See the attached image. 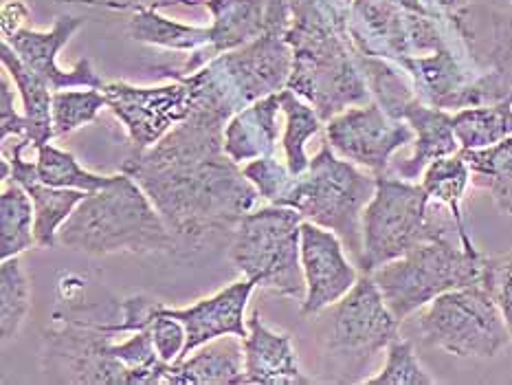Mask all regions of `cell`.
<instances>
[{
	"instance_id": "11",
	"label": "cell",
	"mask_w": 512,
	"mask_h": 385,
	"mask_svg": "<svg viewBox=\"0 0 512 385\" xmlns=\"http://www.w3.org/2000/svg\"><path fill=\"white\" fill-rule=\"evenodd\" d=\"M414 137L416 132L405 119L392 117L378 102L352 106L326 124L330 148L374 176L389 172L392 154L411 146Z\"/></svg>"
},
{
	"instance_id": "3",
	"label": "cell",
	"mask_w": 512,
	"mask_h": 385,
	"mask_svg": "<svg viewBox=\"0 0 512 385\" xmlns=\"http://www.w3.org/2000/svg\"><path fill=\"white\" fill-rule=\"evenodd\" d=\"M293 71V47L286 36L262 33L260 38L209 60L192 75H181L194 93V108H205L222 119L262 97L280 93Z\"/></svg>"
},
{
	"instance_id": "37",
	"label": "cell",
	"mask_w": 512,
	"mask_h": 385,
	"mask_svg": "<svg viewBox=\"0 0 512 385\" xmlns=\"http://www.w3.org/2000/svg\"><path fill=\"white\" fill-rule=\"evenodd\" d=\"M436 3L447 11V14H453V11H458L462 7L469 5V0H436Z\"/></svg>"
},
{
	"instance_id": "14",
	"label": "cell",
	"mask_w": 512,
	"mask_h": 385,
	"mask_svg": "<svg viewBox=\"0 0 512 385\" xmlns=\"http://www.w3.org/2000/svg\"><path fill=\"white\" fill-rule=\"evenodd\" d=\"M258 289V284L242 278L231 282L225 289L218 293L196 300L194 304L176 308L161 302V313L176 317L178 322H183L187 330V344L183 359L200 346L216 341L220 337H240L244 339L249 335V319L244 317L247 306L251 300V293ZM181 359V361H183ZM178 363V361H176Z\"/></svg>"
},
{
	"instance_id": "31",
	"label": "cell",
	"mask_w": 512,
	"mask_h": 385,
	"mask_svg": "<svg viewBox=\"0 0 512 385\" xmlns=\"http://www.w3.org/2000/svg\"><path fill=\"white\" fill-rule=\"evenodd\" d=\"M365 385H433L438 383L418 361L414 344L407 339H394L387 346V359L376 377L363 379Z\"/></svg>"
},
{
	"instance_id": "30",
	"label": "cell",
	"mask_w": 512,
	"mask_h": 385,
	"mask_svg": "<svg viewBox=\"0 0 512 385\" xmlns=\"http://www.w3.org/2000/svg\"><path fill=\"white\" fill-rule=\"evenodd\" d=\"M108 108V97L102 88H64L53 93V128L55 137H66L86 124H93L99 110Z\"/></svg>"
},
{
	"instance_id": "17",
	"label": "cell",
	"mask_w": 512,
	"mask_h": 385,
	"mask_svg": "<svg viewBox=\"0 0 512 385\" xmlns=\"http://www.w3.org/2000/svg\"><path fill=\"white\" fill-rule=\"evenodd\" d=\"M244 374L240 385H308L315 383L299 366L293 337L264 324L260 311L249 319V335L242 339Z\"/></svg>"
},
{
	"instance_id": "16",
	"label": "cell",
	"mask_w": 512,
	"mask_h": 385,
	"mask_svg": "<svg viewBox=\"0 0 512 385\" xmlns=\"http://www.w3.org/2000/svg\"><path fill=\"white\" fill-rule=\"evenodd\" d=\"M185 5H205V9L214 18L211 22V42L207 47L192 53L178 69H159L161 77H181L192 75L194 71L218 58V55L240 49L244 44L253 42L264 33V0H185Z\"/></svg>"
},
{
	"instance_id": "4",
	"label": "cell",
	"mask_w": 512,
	"mask_h": 385,
	"mask_svg": "<svg viewBox=\"0 0 512 385\" xmlns=\"http://www.w3.org/2000/svg\"><path fill=\"white\" fill-rule=\"evenodd\" d=\"M376 192V176L339 157L326 141L308 170L295 174L277 205L297 209L304 220L326 227L343 240L359 267L363 253V212Z\"/></svg>"
},
{
	"instance_id": "15",
	"label": "cell",
	"mask_w": 512,
	"mask_h": 385,
	"mask_svg": "<svg viewBox=\"0 0 512 385\" xmlns=\"http://www.w3.org/2000/svg\"><path fill=\"white\" fill-rule=\"evenodd\" d=\"M84 27V18L58 16L49 31H36L22 27L14 36L3 38L18 53V58L49 80L53 91L64 88H106V82L93 69V62L84 58L75 64V69L64 71L58 64V53L69 44V40Z\"/></svg>"
},
{
	"instance_id": "35",
	"label": "cell",
	"mask_w": 512,
	"mask_h": 385,
	"mask_svg": "<svg viewBox=\"0 0 512 385\" xmlns=\"http://www.w3.org/2000/svg\"><path fill=\"white\" fill-rule=\"evenodd\" d=\"M27 135V117L18 113L14 104V91H11L7 73L0 82V143L7 139H25ZM31 148V146H29Z\"/></svg>"
},
{
	"instance_id": "12",
	"label": "cell",
	"mask_w": 512,
	"mask_h": 385,
	"mask_svg": "<svg viewBox=\"0 0 512 385\" xmlns=\"http://www.w3.org/2000/svg\"><path fill=\"white\" fill-rule=\"evenodd\" d=\"M108 110L124 126L135 150H148L189 117L194 93L187 82L174 80L163 86L106 84Z\"/></svg>"
},
{
	"instance_id": "18",
	"label": "cell",
	"mask_w": 512,
	"mask_h": 385,
	"mask_svg": "<svg viewBox=\"0 0 512 385\" xmlns=\"http://www.w3.org/2000/svg\"><path fill=\"white\" fill-rule=\"evenodd\" d=\"M403 119L414 128L416 137L414 143H411L414 146L411 157L396 163L392 168V174L400 176V179L416 181L431 161L460 152V143L458 137H455L449 110L429 106L416 99V102H411L403 110Z\"/></svg>"
},
{
	"instance_id": "23",
	"label": "cell",
	"mask_w": 512,
	"mask_h": 385,
	"mask_svg": "<svg viewBox=\"0 0 512 385\" xmlns=\"http://www.w3.org/2000/svg\"><path fill=\"white\" fill-rule=\"evenodd\" d=\"M420 185L425 187L431 201H436L449 209L451 218L455 220V227H458V238L460 245L466 251H477L473 240L469 236V229L464 225V214H462V201L466 196V190L473 185L471 183V168L462 152L449 154V157H440L431 161L425 172L420 176Z\"/></svg>"
},
{
	"instance_id": "32",
	"label": "cell",
	"mask_w": 512,
	"mask_h": 385,
	"mask_svg": "<svg viewBox=\"0 0 512 385\" xmlns=\"http://www.w3.org/2000/svg\"><path fill=\"white\" fill-rule=\"evenodd\" d=\"M242 172L258 190L260 198L266 203L277 205L282 201V196L291 187L295 174L288 168L286 161H277L275 157H262L242 165Z\"/></svg>"
},
{
	"instance_id": "19",
	"label": "cell",
	"mask_w": 512,
	"mask_h": 385,
	"mask_svg": "<svg viewBox=\"0 0 512 385\" xmlns=\"http://www.w3.org/2000/svg\"><path fill=\"white\" fill-rule=\"evenodd\" d=\"M244 346L240 337H220L196 348L183 361L170 363L163 383L168 385H240Z\"/></svg>"
},
{
	"instance_id": "28",
	"label": "cell",
	"mask_w": 512,
	"mask_h": 385,
	"mask_svg": "<svg viewBox=\"0 0 512 385\" xmlns=\"http://www.w3.org/2000/svg\"><path fill=\"white\" fill-rule=\"evenodd\" d=\"M36 152V168L40 181L51 187H66V190H82L91 194L102 190L113 179V176H102L84 170L73 152L55 148L53 143H44Z\"/></svg>"
},
{
	"instance_id": "26",
	"label": "cell",
	"mask_w": 512,
	"mask_h": 385,
	"mask_svg": "<svg viewBox=\"0 0 512 385\" xmlns=\"http://www.w3.org/2000/svg\"><path fill=\"white\" fill-rule=\"evenodd\" d=\"M280 95V106L284 115V135H282V148H284V161L293 174H302L308 170L310 159L306 154V143L310 137L319 135L324 128V119L319 117L313 104L293 93L291 88H284Z\"/></svg>"
},
{
	"instance_id": "5",
	"label": "cell",
	"mask_w": 512,
	"mask_h": 385,
	"mask_svg": "<svg viewBox=\"0 0 512 385\" xmlns=\"http://www.w3.org/2000/svg\"><path fill=\"white\" fill-rule=\"evenodd\" d=\"M304 216L293 207H255L231 231L229 260L242 278L260 289L302 302L306 280L302 269Z\"/></svg>"
},
{
	"instance_id": "8",
	"label": "cell",
	"mask_w": 512,
	"mask_h": 385,
	"mask_svg": "<svg viewBox=\"0 0 512 385\" xmlns=\"http://www.w3.org/2000/svg\"><path fill=\"white\" fill-rule=\"evenodd\" d=\"M99 304L62 306L53 311L49 330L42 333L40 368L49 381L77 385H132L130 370L115 352L113 333L97 324Z\"/></svg>"
},
{
	"instance_id": "29",
	"label": "cell",
	"mask_w": 512,
	"mask_h": 385,
	"mask_svg": "<svg viewBox=\"0 0 512 385\" xmlns=\"http://www.w3.org/2000/svg\"><path fill=\"white\" fill-rule=\"evenodd\" d=\"M31 311V280L20 258H7L0 264V335L3 341L16 339Z\"/></svg>"
},
{
	"instance_id": "13",
	"label": "cell",
	"mask_w": 512,
	"mask_h": 385,
	"mask_svg": "<svg viewBox=\"0 0 512 385\" xmlns=\"http://www.w3.org/2000/svg\"><path fill=\"white\" fill-rule=\"evenodd\" d=\"M302 269L306 295L302 315L313 317L335 306L359 280V271L345 256L343 240L321 225L302 223Z\"/></svg>"
},
{
	"instance_id": "24",
	"label": "cell",
	"mask_w": 512,
	"mask_h": 385,
	"mask_svg": "<svg viewBox=\"0 0 512 385\" xmlns=\"http://www.w3.org/2000/svg\"><path fill=\"white\" fill-rule=\"evenodd\" d=\"M460 150H482L512 137V99L488 106H469L451 113Z\"/></svg>"
},
{
	"instance_id": "21",
	"label": "cell",
	"mask_w": 512,
	"mask_h": 385,
	"mask_svg": "<svg viewBox=\"0 0 512 385\" xmlns=\"http://www.w3.org/2000/svg\"><path fill=\"white\" fill-rule=\"evenodd\" d=\"M88 5H102L108 9H132V16L128 20V36L148 44V47H161L168 51H181V53H194L198 49L207 47L211 42V27H196V25H183L161 16L157 7H143L141 3H115V0H82Z\"/></svg>"
},
{
	"instance_id": "22",
	"label": "cell",
	"mask_w": 512,
	"mask_h": 385,
	"mask_svg": "<svg viewBox=\"0 0 512 385\" xmlns=\"http://www.w3.org/2000/svg\"><path fill=\"white\" fill-rule=\"evenodd\" d=\"M0 58L7 75L14 80L16 91L22 99V113L27 117V135L25 141L33 150L42 148L44 143H51L55 137L53 128V86L44 75L33 71L18 58V53L11 49V44L3 40Z\"/></svg>"
},
{
	"instance_id": "2",
	"label": "cell",
	"mask_w": 512,
	"mask_h": 385,
	"mask_svg": "<svg viewBox=\"0 0 512 385\" xmlns=\"http://www.w3.org/2000/svg\"><path fill=\"white\" fill-rule=\"evenodd\" d=\"M58 240L66 249L93 258L113 253L150 256L181 249L150 196L124 170L113 174L102 190L86 194L62 225Z\"/></svg>"
},
{
	"instance_id": "33",
	"label": "cell",
	"mask_w": 512,
	"mask_h": 385,
	"mask_svg": "<svg viewBox=\"0 0 512 385\" xmlns=\"http://www.w3.org/2000/svg\"><path fill=\"white\" fill-rule=\"evenodd\" d=\"M484 289L495 297L512 339V249L499 256H488Z\"/></svg>"
},
{
	"instance_id": "20",
	"label": "cell",
	"mask_w": 512,
	"mask_h": 385,
	"mask_svg": "<svg viewBox=\"0 0 512 385\" xmlns=\"http://www.w3.org/2000/svg\"><path fill=\"white\" fill-rule=\"evenodd\" d=\"M280 113L282 106L277 93L238 110L225 126V150L229 157L240 165L273 157L280 139V126H277Z\"/></svg>"
},
{
	"instance_id": "38",
	"label": "cell",
	"mask_w": 512,
	"mask_h": 385,
	"mask_svg": "<svg viewBox=\"0 0 512 385\" xmlns=\"http://www.w3.org/2000/svg\"><path fill=\"white\" fill-rule=\"evenodd\" d=\"M128 3H141V0H128Z\"/></svg>"
},
{
	"instance_id": "36",
	"label": "cell",
	"mask_w": 512,
	"mask_h": 385,
	"mask_svg": "<svg viewBox=\"0 0 512 385\" xmlns=\"http://www.w3.org/2000/svg\"><path fill=\"white\" fill-rule=\"evenodd\" d=\"M29 18V7L25 0H7L3 5V38L14 36L16 31L25 27Z\"/></svg>"
},
{
	"instance_id": "1",
	"label": "cell",
	"mask_w": 512,
	"mask_h": 385,
	"mask_svg": "<svg viewBox=\"0 0 512 385\" xmlns=\"http://www.w3.org/2000/svg\"><path fill=\"white\" fill-rule=\"evenodd\" d=\"M225 126L227 119L192 108L159 143L135 150L124 163L181 249H200L211 236L231 234L258 207V190L225 150Z\"/></svg>"
},
{
	"instance_id": "7",
	"label": "cell",
	"mask_w": 512,
	"mask_h": 385,
	"mask_svg": "<svg viewBox=\"0 0 512 385\" xmlns=\"http://www.w3.org/2000/svg\"><path fill=\"white\" fill-rule=\"evenodd\" d=\"M458 231L455 220L431 209V198L416 181L385 172L363 212V253L359 269L372 273L431 238Z\"/></svg>"
},
{
	"instance_id": "27",
	"label": "cell",
	"mask_w": 512,
	"mask_h": 385,
	"mask_svg": "<svg viewBox=\"0 0 512 385\" xmlns=\"http://www.w3.org/2000/svg\"><path fill=\"white\" fill-rule=\"evenodd\" d=\"M36 214L29 192L16 181L3 185L0 192V256L3 260L20 256L36 245Z\"/></svg>"
},
{
	"instance_id": "34",
	"label": "cell",
	"mask_w": 512,
	"mask_h": 385,
	"mask_svg": "<svg viewBox=\"0 0 512 385\" xmlns=\"http://www.w3.org/2000/svg\"><path fill=\"white\" fill-rule=\"evenodd\" d=\"M148 330L152 333L159 357L165 363H176L183 359L185 344H187V330L183 322H178L176 317L161 313V302H157V308H154V317Z\"/></svg>"
},
{
	"instance_id": "9",
	"label": "cell",
	"mask_w": 512,
	"mask_h": 385,
	"mask_svg": "<svg viewBox=\"0 0 512 385\" xmlns=\"http://www.w3.org/2000/svg\"><path fill=\"white\" fill-rule=\"evenodd\" d=\"M326 337L330 370L339 383H363V372L381 350L400 337V319L387 306L370 273H361L352 289L330 306Z\"/></svg>"
},
{
	"instance_id": "6",
	"label": "cell",
	"mask_w": 512,
	"mask_h": 385,
	"mask_svg": "<svg viewBox=\"0 0 512 385\" xmlns=\"http://www.w3.org/2000/svg\"><path fill=\"white\" fill-rule=\"evenodd\" d=\"M486 264V253L480 249L466 251L447 234L420 242L405 256L383 264L370 275L392 313L405 322L442 293L464 286H484Z\"/></svg>"
},
{
	"instance_id": "25",
	"label": "cell",
	"mask_w": 512,
	"mask_h": 385,
	"mask_svg": "<svg viewBox=\"0 0 512 385\" xmlns=\"http://www.w3.org/2000/svg\"><path fill=\"white\" fill-rule=\"evenodd\" d=\"M471 168V183L493 196L499 212L512 216V137L482 150H460Z\"/></svg>"
},
{
	"instance_id": "10",
	"label": "cell",
	"mask_w": 512,
	"mask_h": 385,
	"mask_svg": "<svg viewBox=\"0 0 512 385\" xmlns=\"http://www.w3.org/2000/svg\"><path fill=\"white\" fill-rule=\"evenodd\" d=\"M418 333L425 346L462 359H493L512 341L495 297L484 286L438 295L420 315Z\"/></svg>"
}]
</instances>
